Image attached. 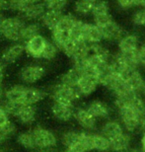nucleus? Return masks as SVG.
Returning a JSON list of instances; mask_svg holds the SVG:
<instances>
[{
  "label": "nucleus",
  "instance_id": "obj_56",
  "mask_svg": "<svg viewBox=\"0 0 145 152\" xmlns=\"http://www.w3.org/2000/svg\"><path fill=\"white\" fill-rule=\"evenodd\" d=\"M0 152H7V151H6L5 149H3V148L0 147Z\"/></svg>",
  "mask_w": 145,
  "mask_h": 152
},
{
  "label": "nucleus",
  "instance_id": "obj_11",
  "mask_svg": "<svg viewBox=\"0 0 145 152\" xmlns=\"http://www.w3.org/2000/svg\"><path fill=\"white\" fill-rule=\"evenodd\" d=\"M24 53H25L24 45L21 42H14L3 50L0 60L4 64H12V63L16 62Z\"/></svg>",
  "mask_w": 145,
  "mask_h": 152
},
{
  "label": "nucleus",
  "instance_id": "obj_47",
  "mask_svg": "<svg viewBox=\"0 0 145 152\" xmlns=\"http://www.w3.org/2000/svg\"><path fill=\"white\" fill-rule=\"evenodd\" d=\"M8 9V0H0V13Z\"/></svg>",
  "mask_w": 145,
  "mask_h": 152
},
{
  "label": "nucleus",
  "instance_id": "obj_43",
  "mask_svg": "<svg viewBox=\"0 0 145 152\" xmlns=\"http://www.w3.org/2000/svg\"><path fill=\"white\" fill-rule=\"evenodd\" d=\"M138 60H139V64L145 66V44L139 45L138 48Z\"/></svg>",
  "mask_w": 145,
  "mask_h": 152
},
{
  "label": "nucleus",
  "instance_id": "obj_51",
  "mask_svg": "<svg viewBox=\"0 0 145 152\" xmlns=\"http://www.w3.org/2000/svg\"><path fill=\"white\" fill-rule=\"evenodd\" d=\"M125 152H143L141 149H139V148H131L129 147L128 150H125Z\"/></svg>",
  "mask_w": 145,
  "mask_h": 152
},
{
  "label": "nucleus",
  "instance_id": "obj_45",
  "mask_svg": "<svg viewBox=\"0 0 145 152\" xmlns=\"http://www.w3.org/2000/svg\"><path fill=\"white\" fill-rule=\"evenodd\" d=\"M117 3L122 8L128 9L134 6V0H117Z\"/></svg>",
  "mask_w": 145,
  "mask_h": 152
},
{
  "label": "nucleus",
  "instance_id": "obj_36",
  "mask_svg": "<svg viewBox=\"0 0 145 152\" xmlns=\"http://www.w3.org/2000/svg\"><path fill=\"white\" fill-rule=\"evenodd\" d=\"M58 48L55 45L53 44L51 41H47V44L44 45V51L42 53V57L41 59H44V60H52L56 57L57 53H58Z\"/></svg>",
  "mask_w": 145,
  "mask_h": 152
},
{
  "label": "nucleus",
  "instance_id": "obj_60",
  "mask_svg": "<svg viewBox=\"0 0 145 152\" xmlns=\"http://www.w3.org/2000/svg\"><path fill=\"white\" fill-rule=\"evenodd\" d=\"M144 67H145V66H144Z\"/></svg>",
  "mask_w": 145,
  "mask_h": 152
},
{
  "label": "nucleus",
  "instance_id": "obj_40",
  "mask_svg": "<svg viewBox=\"0 0 145 152\" xmlns=\"http://www.w3.org/2000/svg\"><path fill=\"white\" fill-rule=\"evenodd\" d=\"M110 13V9H109V4L104 0H99L95 2L94 7H93L92 16H97V15L107 14Z\"/></svg>",
  "mask_w": 145,
  "mask_h": 152
},
{
  "label": "nucleus",
  "instance_id": "obj_10",
  "mask_svg": "<svg viewBox=\"0 0 145 152\" xmlns=\"http://www.w3.org/2000/svg\"><path fill=\"white\" fill-rule=\"evenodd\" d=\"M99 85V80L96 76L82 75V77L80 78V80L78 81L76 85V89L79 92L80 96L83 98V97H88L92 95L97 90Z\"/></svg>",
  "mask_w": 145,
  "mask_h": 152
},
{
  "label": "nucleus",
  "instance_id": "obj_4",
  "mask_svg": "<svg viewBox=\"0 0 145 152\" xmlns=\"http://www.w3.org/2000/svg\"><path fill=\"white\" fill-rule=\"evenodd\" d=\"M62 51L69 58H71L73 62L79 61L88 57L90 54V45L83 39H79V41L70 39L63 48Z\"/></svg>",
  "mask_w": 145,
  "mask_h": 152
},
{
  "label": "nucleus",
  "instance_id": "obj_7",
  "mask_svg": "<svg viewBox=\"0 0 145 152\" xmlns=\"http://www.w3.org/2000/svg\"><path fill=\"white\" fill-rule=\"evenodd\" d=\"M73 118L85 132H91L97 127V120L87 111L86 108H75Z\"/></svg>",
  "mask_w": 145,
  "mask_h": 152
},
{
  "label": "nucleus",
  "instance_id": "obj_57",
  "mask_svg": "<svg viewBox=\"0 0 145 152\" xmlns=\"http://www.w3.org/2000/svg\"><path fill=\"white\" fill-rule=\"evenodd\" d=\"M93 2H97V1H99V0H92Z\"/></svg>",
  "mask_w": 145,
  "mask_h": 152
},
{
  "label": "nucleus",
  "instance_id": "obj_18",
  "mask_svg": "<svg viewBox=\"0 0 145 152\" xmlns=\"http://www.w3.org/2000/svg\"><path fill=\"white\" fill-rule=\"evenodd\" d=\"M82 39L89 45L99 44L103 39L101 29L97 27L94 23H85Z\"/></svg>",
  "mask_w": 145,
  "mask_h": 152
},
{
  "label": "nucleus",
  "instance_id": "obj_24",
  "mask_svg": "<svg viewBox=\"0 0 145 152\" xmlns=\"http://www.w3.org/2000/svg\"><path fill=\"white\" fill-rule=\"evenodd\" d=\"M27 85L24 84H15L7 90H5L4 93V100L9 102H16V103H22L23 96L25 94Z\"/></svg>",
  "mask_w": 145,
  "mask_h": 152
},
{
  "label": "nucleus",
  "instance_id": "obj_46",
  "mask_svg": "<svg viewBox=\"0 0 145 152\" xmlns=\"http://www.w3.org/2000/svg\"><path fill=\"white\" fill-rule=\"evenodd\" d=\"M4 76H5V64L0 60V85H3Z\"/></svg>",
  "mask_w": 145,
  "mask_h": 152
},
{
  "label": "nucleus",
  "instance_id": "obj_8",
  "mask_svg": "<svg viewBox=\"0 0 145 152\" xmlns=\"http://www.w3.org/2000/svg\"><path fill=\"white\" fill-rule=\"evenodd\" d=\"M75 107L73 105H66L53 102L50 106V114L53 118L61 123H67L73 118Z\"/></svg>",
  "mask_w": 145,
  "mask_h": 152
},
{
  "label": "nucleus",
  "instance_id": "obj_16",
  "mask_svg": "<svg viewBox=\"0 0 145 152\" xmlns=\"http://www.w3.org/2000/svg\"><path fill=\"white\" fill-rule=\"evenodd\" d=\"M85 108L96 120L107 118H109V115H110V113H111L110 107H109L105 102L100 101V100L91 101Z\"/></svg>",
  "mask_w": 145,
  "mask_h": 152
},
{
  "label": "nucleus",
  "instance_id": "obj_6",
  "mask_svg": "<svg viewBox=\"0 0 145 152\" xmlns=\"http://www.w3.org/2000/svg\"><path fill=\"white\" fill-rule=\"evenodd\" d=\"M46 69L41 64H27L19 71V78L24 85H33L43 79Z\"/></svg>",
  "mask_w": 145,
  "mask_h": 152
},
{
  "label": "nucleus",
  "instance_id": "obj_34",
  "mask_svg": "<svg viewBox=\"0 0 145 152\" xmlns=\"http://www.w3.org/2000/svg\"><path fill=\"white\" fill-rule=\"evenodd\" d=\"M0 106L4 109V111L7 113L9 117H14L16 118L17 115L19 114V112L21 111V109L23 108V104L21 103H16V102H9L6 101V100H3V101L0 103Z\"/></svg>",
  "mask_w": 145,
  "mask_h": 152
},
{
  "label": "nucleus",
  "instance_id": "obj_14",
  "mask_svg": "<svg viewBox=\"0 0 145 152\" xmlns=\"http://www.w3.org/2000/svg\"><path fill=\"white\" fill-rule=\"evenodd\" d=\"M101 32L103 39L110 42H119L125 36L123 29L114 20L101 28Z\"/></svg>",
  "mask_w": 145,
  "mask_h": 152
},
{
  "label": "nucleus",
  "instance_id": "obj_17",
  "mask_svg": "<svg viewBox=\"0 0 145 152\" xmlns=\"http://www.w3.org/2000/svg\"><path fill=\"white\" fill-rule=\"evenodd\" d=\"M37 115L38 109L36 106L24 105L19 114L17 115L16 118L18 123L23 124V126H32L37 120Z\"/></svg>",
  "mask_w": 145,
  "mask_h": 152
},
{
  "label": "nucleus",
  "instance_id": "obj_25",
  "mask_svg": "<svg viewBox=\"0 0 145 152\" xmlns=\"http://www.w3.org/2000/svg\"><path fill=\"white\" fill-rule=\"evenodd\" d=\"M42 25L38 22H30L26 23L25 27L23 28L22 35H21V41L26 42L27 41L41 35Z\"/></svg>",
  "mask_w": 145,
  "mask_h": 152
},
{
  "label": "nucleus",
  "instance_id": "obj_30",
  "mask_svg": "<svg viewBox=\"0 0 145 152\" xmlns=\"http://www.w3.org/2000/svg\"><path fill=\"white\" fill-rule=\"evenodd\" d=\"M90 53L97 57H99L100 59L104 60V61L108 62V63L110 61L111 56H113V54L111 53V51L109 50V48H106L104 45L101 44V42H99V44L90 45Z\"/></svg>",
  "mask_w": 145,
  "mask_h": 152
},
{
  "label": "nucleus",
  "instance_id": "obj_55",
  "mask_svg": "<svg viewBox=\"0 0 145 152\" xmlns=\"http://www.w3.org/2000/svg\"><path fill=\"white\" fill-rule=\"evenodd\" d=\"M141 96L143 97V99H144V101H145V87H144V89L142 90V92H141Z\"/></svg>",
  "mask_w": 145,
  "mask_h": 152
},
{
  "label": "nucleus",
  "instance_id": "obj_2",
  "mask_svg": "<svg viewBox=\"0 0 145 152\" xmlns=\"http://www.w3.org/2000/svg\"><path fill=\"white\" fill-rule=\"evenodd\" d=\"M50 96L53 102L73 106L75 102L82 98L77 91L76 87H69L60 84L58 82L50 88Z\"/></svg>",
  "mask_w": 145,
  "mask_h": 152
},
{
  "label": "nucleus",
  "instance_id": "obj_32",
  "mask_svg": "<svg viewBox=\"0 0 145 152\" xmlns=\"http://www.w3.org/2000/svg\"><path fill=\"white\" fill-rule=\"evenodd\" d=\"M17 132L16 124L9 121L7 124L0 126V144L3 142H6L10 139L12 136H14Z\"/></svg>",
  "mask_w": 145,
  "mask_h": 152
},
{
  "label": "nucleus",
  "instance_id": "obj_49",
  "mask_svg": "<svg viewBox=\"0 0 145 152\" xmlns=\"http://www.w3.org/2000/svg\"><path fill=\"white\" fill-rule=\"evenodd\" d=\"M134 5L139 6V7L145 8V0H134Z\"/></svg>",
  "mask_w": 145,
  "mask_h": 152
},
{
  "label": "nucleus",
  "instance_id": "obj_35",
  "mask_svg": "<svg viewBox=\"0 0 145 152\" xmlns=\"http://www.w3.org/2000/svg\"><path fill=\"white\" fill-rule=\"evenodd\" d=\"M77 20L78 19L73 14H63V16L61 17L58 25H57L55 29H59L61 31L69 33V31L71 30V28L73 27V25Z\"/></svg>",
  "mask_w": 145,
  "mask_h": 152
},
{
  "label": "nucleus",
  "instance_id": "obj_38",
  "mask_svg": "<svg viewBox=\"0 0 145 152\" xmlns=\"http://www.w3.org/2000/svg\"><path fill=\"white\" fill-rule=\"evenodd\" d=\"M48 10L63 12L68 4V0H42Z\"/></svg>",
  "mask_w": 145,
  "mask_h": 152
},
{
  "label": "nucleus",
  "instance_id": "obj_37",
  "mask_svg": "<svg viewBox=\"0 0 145 152\" xmlns=\"http://www.w3.org/2000/svg\"><path fill=\"white\" fill-rule=\"evenodd\" d=\"M30 4L27 0H8V9L22 15Z\"/></svg>",
  "mask_w": 145,
  "mask_h": 152
},
{
  "label": "nucleus",
  "instance_id": "obj_42",
  "mask_svg": "<svg viewBox=\"0 0 145 152\" xmlns=\"http://www.w3.org/2000/svg\"><path fill=\"white\" fill-rule=\"evenodd\" d=\"M132 22L136 26L143 27L145 26V8L136 11L132 17Z\"/></svg>",
  "mask_w": 145,
  "mask_h": 152
},
{
  "label": "nucleus",
  "instance_id": "obj_58",
  "mask_svg": "<svg viewBox=\"0 0 145 152\" xmlns=\"http://www.w3.org/2000/svg\"><path fill=\"white\" fill-rule=\"evenodd\" d=\"M0 147H1V144H0Z\"/></svg>",
  "mask_w": 145,
  "mask_h": 152
},
{
  "label": "nucleus",
  "instance_id": "obj_27",
  "mask_svg": "<svg viewBox=\"0 0 145 152\" xmlns=\"http://www.w3.org/2000/svg\"><path fill=\"white\" fill-rule=\"evenodd\" d=\"M92 145L93 150L98 152H110V140L101 133L92 132Z\"/></svg>",
  "mask_w": 145,
  "mask_h": 152
},
{
  "label": "nucleus",
  "instance_id": "obj_23",
  "mask_svg": "<svg viewBox=\"0 0 145 152\" xmlns=\"http://www.w3.org/2000/svg\"><path fill=\"white\" fill-rule=\"evenodd\" d=\"M63 16V12L48 10L47 9L46 13L44 14L43 18L41 19V23L44 27H46L50 31H52L58 25L60 19Z\"/></svg>",
  "mask_w": 145,
  "mask_h": 152
},
{
  "label": "nucleus",
  "instance_id": "obj_39",
  "mask_svg": "<svg viewBox=\"0 0 145 152\" xmlns=\"http://www.w3.org/2000/svg\"><path fill=\"white\" fill-rule=\"evenodd\" d=\"M84 26H85V23L81 20H77L73 27L71 28V30L69 31V36H70L71 39H74V41H79V39H82L83 38V31H84Z\"/></svg>",
  "mask_w": 145,
  "mask_h": 152
},
{
  "label": "nucleus",
  "instance_id": "obj_28",
  "mask_svg": "<svg viewBox=\"0 0 145 152\" xmlns=\"http://www.w3.org/2000/svg\"><path fill=\"white\" fill-rule=\"evenodd\" d=\"M70 39V36L67 32L61 31L59 29H54L51 31V42L56 45L59 50H62Z\"/></svg>",
  "mask_w": 145,
  "mask_h": 152
},
{
  "label": "nucleus",
  "instance_id": "obj_13",
  "mask_svg": "<svg viewBox=\"0 0 145 152\" xmlns=\"http://www.w3.org/2000/svg\"><path fill=\"white\" fill-rule=\"evenodd\" d=\"M125 82L128 90L132 93L141 94L145 87V79L139 70H132L125 76Z\"/></svg>",
  "mask_w": 145,
  "mask_h": 152
},
{
  "label": "nucleus",
  "instance_id": "obj_33",
  "mask_svg": "<svg viewBox=\"0 0 145 152\" xmlns=\"http://www.w3.org/2000/svg\"><path fill=\"white\" fill-rule=\"evenodd\" d=\"M129 107L133 109L140 118L143 117L145 115V101L143 97L141 96V94H136V93L133 94L130 104H129Z\"/></svg>",
  "mask_w": 145,
  "mask_h": 152
},
{
  "label": "nucleus",
  "instance_id": "obj_41",
  "mask_svg": "<svg viewBox=\"0 0 145 152\" xmlns=\"http://www.w3.org/2000/svg\"><path fill=\"white\" fill-rule=\"evenodd\" d=\"M93 19H94V24L99 27L100 29L103 28L104 26H106L107 24H109L113 20L110 13L107 14H102V15H97V16H93Z\"/></svg>",
  "mask_w": 145,
  "mask_h": 152
},
{
  "label": "nucleus",
  "instance_id": "obj_3",
  "mask_svg": "<svg viewBox=\"0 0 145 152\" xmlns=\"http://www.w3.org/2000/svg\"><path fill=\"white\" fill-rule=\"evenodd\" d=\"M36 150H44L54 148L57 145L58 139L52 130L43 126H36L32 130Z\"/></svg>",
  "mask_w": 145,
  "mask_h": 152
},
{
  "label": "nucleus",
  "instance_id": "obj_53",
  "mask_svg": "<svg viewBox=\"0 0 145 152\" xmlns=\"http://www.w3.org/2000/svg\"><path fill=\"white\" fill-rule=\"evenodd\" d=\"M4 20H5L4 15H3L2 13H0V29H1V27L3 25V22H4Z\"/></svg>",
  "mask_w": 145,
  "mask_h": 152
},
{
  "label": "nucleus",
  "instance_id": "obj_22",
  "mask_svg": "<svg viewBox=\"0 0 145 152\" xmlns=\"http://www.w3.org/2000/svg\"><path fill=\"white\" fill-rule=\"evenodd\" d=\"M82 77V73L78 68L75 66H72L70 69L60 75L58 79V83L62 85H66L69 87H76L78 81Z\"/></svg>",
  "mask_w": 145,
  "mask_h": 152
},
{
  "label": "nucleus",
  "instance_id": "obj_44",
  "mask_svg": "<svg viewBox=\"0 0 145 152\" xmlns=\"http://www.w3.org/2000/svg\"><path fill=\"white\" fill-rule=\"evenodd\" d=\"M9 121H10L9 120V115L4 111V109L0 106V126H3V124H7Z\"/></svg>",
  "mask_w": 145,
  "mask_h": 152
},
{
  "label": "nucleus",
  "instance_id": "obj_9",
  "mask_svg": "<svg viewBox=\"0 0 145 152\" xmlns=\"http://www.w3.org/2000/svg\"><path fill=\"white\" fill-rule=\"evenodd\" d=\"M47 39H46L42 35H39L37 37L29 39L24 44L25 53L33 58L40 59L42 57V53L44 51V45L47 44Z\"/></svg>",
  "mask_w": 145,
  "mask_h": 152
},
{
  "label": "nucleus",
  "instance_id": "obj_21",
  "mask_svg": "<svg viewBox=\"0 0 145 152\" xmlns=\"http://www.w3.org/2000/svg\"><path fill=\"white\" fill-rule=\"evenodd\" d=\"M139 45V39L136 35L133 34L125 35L117 42L119 53H128V51L137 50Z\"/></svg>",
  "mask_w": 145,
  "mask_h": 152
},
{
  "label": "nucleus",
  "instance_id": "obj_20",
  "mask_svg": "<svg viewBox=\"0 0 145 152\" xmlns=\"http://www.w3.org/2000/svg\"><path fill=\"white\" fill-rule=\"evenodd\" d=\"M131 137L128 132H122L110 140V149L113 152H125L130 147Z\"/></svg>",
  "mask_w": 145,
  "mask_h": 152
},
{
  "label": "nucleus",
  "instance_id": "obj_1",
  "mask_svg": "<svg viewBox=\"0 0 145 152\" xmlns=\"http://www.w3.org/2000/svg\"><path fill=\"white\" fill-rule=\"evenodd\" d=\"M25 25L26 20L22 16H11L5 18L0 29V35L10 42H19L21 41V35Z\"/></svg>",
  "mask_w": 145,
  "mask_h": 152
},
{
  "label": "nucleus",
  "instance_id": "obj_12",
  "mask_svg": "<svg viewBox=\"0 0 145 152\" xmlns=\"http://www.w3.org/2000/svg\"><path fill=\"white\" fill-rule=\"evenodd\" d=\"M47 96V93L43 89L38 87L27 86L25 90V94L23 96L22 103L23 105L36 106L38 103L42 102Z\"/></svg>",
  "mask_w": 145,
  "mask_h": 152
},
{
  "label": "nucleus",
  "instance_id": "obj_31",
  "mask_svg": "<svg viewBox=\"0 0 145 152\" xmlns=\"http://www.w3.org/2000/svg\"><path fill=\"white\" fill-rule=\"evenodd\" d=\"M94 4L95 2H93L92 0H76L74 3V11L78 15L86 16L92 14Z\"/></svg>",
  "mask_w": 145,
  "mask_h": 152
},
{
  "label": "nucleus",
  "instance_id": "obj_48",
  "mask_svg": "<svg viewBox=\"0 0 145 152\" xmlns=\"http://www.w3.org/2000/svg\"><path fill=\"white\" fill-rule=\"evenodd\" d=\"M139 129L143 133H145V115L142 118H140V124H139Z\"/></svg>",
  "mask_w": 145,
  "mask_h": 152
},
{
  "label": "nucleus",
  "instance_id": "obj_59",
  "mask_svg": "<svg viewBox=\"0 0 145 152\" xmlns=\"http://www.w3.org/2000/svg\"><path fill=\"white\" fill-rule=\"evenodd\" d=\"M143 152H145V151H143Z\"/></svg>",
  "mask_w": 145,
  "mask_h": 152
},
{
  "label": "nucleus",
  "instance_id": "obj_29",
  "mask_svg": "<svg viewBox=\"0 0 145 152\" xmlns=\"http://www.w3.org/2000/svg\"><path fill=\"white\" fill-rule=\"evenodd\" d=\"M81 132H78V130L75 129H69L61 134V136H60V142H61V144L66 149H68V148H70L72 145L79 140Z\"/></svg>",
  "mask_w": 145,
  "mask_h": 152
},
{
  "label": "nucleus",
  "instance_id": "obj_15",
  "mask_svg": "<svg viewBox=\"0 0 145 152\" xmlns=\"http://www.w3.org/2000/svg\"><path fill=\"white\" fill-rule=\"evenodd\" d=\"M47 7L44 6L43 2L32 3L28 6L25 12L21 15L26 21L30 22H39L43 18L44 14L46 13Z\"/></svg>",
  "mask_w": 145,
  "mask_h": 152
},
{
  "label": "nucleus",
  "instance_id": "obj_50",
  "mask_svg": "<svg viewBox=\"0 0 145 152\" xmlns=\"http://www.w3.org/2000/svg\"><path fill=\"white\" fill-rule=\"evenodd\" d=\"M140 145H141V148H140V149L142 150V151H145V133H143L142 136H141Z\"/></svg>",
  "mask_w": 145,
  "mask_h": 152
},
{
  "label": "nucleus",
  "instance_id": "obj_54",
  "mask_svg": "<svg viewBox=\"0 0 145 152\" xmlns=\"http://www.w3.org/2000/svg\"><path fill=\"white\" fill-rule=\"evenodd\" d=\"M29 3H38V2H42V0H27Z\"/></svg>",
  "mask_w": 145,
  "mask_h": 152
},
{
  "label": "nucleus",
  "instance_id": "obj_5",
  "mask_svg": "<svg viewBox=\"0 0 145 152\" xmlns=\"http://www.w3.org/2000/svg\"><path fill=\"white\" fill-rule=\"evenodd\" d=\"M119 117L120 118V124L125 132L131 133L139 129L140 117L130 107H125L119 109Z\"/></svg>",
  "mask_w": 145,
  "mask_h": 152
},
{
  "label": "nucleus",
  "instance_id": "obj_52",
  "mask_svg": "<svg viewBox=\"0 0 145 152\" xmlns=\"http://www.w3.org/2000/svg\"><path fill=\"white\" fill-rule=\"evenodd\" d=\"M38 152H62L59 150H56L54 148H50V149H44V150H38Z\"/></svg>",
  "mask_w": 145,
  "mask_h": 152
},
{
  "label": "nucleus",
  "instance_id": "obj_19",
  "mask_svg": "<svg viewBox=\"0 0 145 152\" xmlns=\"http://www.w3.org/2000/svg\"><path fill=\"white\" fill-rule=\"evenodd\" d=\"M122 132H125V129L122 126V124L117 121L111 120L108 121L103 124L101 129V134H103L106 138H108L109 140L117 137V135L122 134Z\"/></svg>",
  "mask_w": 145,
  "mask_h": 152
},
{
  "label": "nucleus",
  "instance_id": "obj_26",
  "mask_svg": "<svg viewBox=\"0 0 145 152\" xmlns=\"http://www.w3.org/2000/svg\"><path fill=\"white\" fill-rule=\"evenodd\" d=\"M16 142L27 150H36V145L31 130L19 132L16 135Z\"/></svg>",
  "mask_w": 145,
  "mask_h": 152
}]
</instances>
